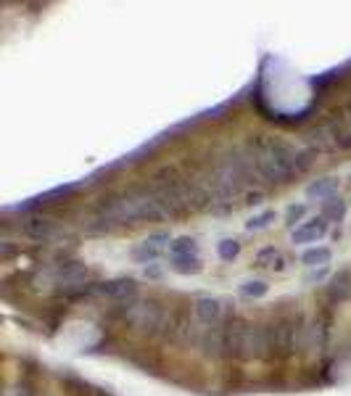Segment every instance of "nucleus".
Returning a JSON list of instances; mask_svg holds the SVG:
<instances>
[{
	"mask_svg": "<svg viewBox=\"0 0 351 396\" xmlns=\"http://www.w3.org/2000/svg\"><path fill=\"white\" fill-rule=\"evenodd\" d=\"M259 180L269 185H285L293 177L309 172L315 164L317 151L312 145H296L285 138L275 135H256L246 143Z\"/></svg>",
	"mask_w": 351,
	"mask_h": 396,
	"instance_id": "nucleus-1",
	"label": "nucleus"
},
{
	"mask_svg": "<svg viewBox=\"0 0 351 396\" xmlns=\"http://www.w3.org/2000/svg\"><path fill=\"white\" fill-rule=\"evenodd\" d=\"M93 214H98L106 224L114 227H124V224H140V222H164L169 220L167 209L159 204L156 193L150 185H130L122 193H111L98 198V204L93 209Z\"/></svg>",
	"mask_w": 351,
	"mask_h": 396,
	"instance_id": "nucleus-2",
	"label": "nucleus"
},
{
	"mask_svg": "<svg viewBox=\"0 0 351 396\" xmlns=\"http://www.w3.org/2000/svg\"><path fill=\"white\" fill-rule=\"evenodd\" d=\"M225 336H227V357L233 360L251 362L272 357L267 325H253L238 314H230L225 320Z\"/></svg>",
	"mask_w": 351,
	"mask_h": 396,
	"instance_id": "nucleus-3",
	"label": "nucleus"
},
{
	"mask_svg": "<svg viewBox=\"0 0 351 396\" xmlns=\"http://www.w3.org/2000/svg\"><path fill=\"white\" fill-rule=\"evenodd\" d=\"M148 185L156 193L159 204L167 209L169 220H177V217L190 211V180L183 177L177 167L156 170Z\"/></svg>",
	"mask_w": 351,
	"mask_h": 396,
	"instance_id": "nucleus-4",
	"label": "nucleus"
},
{
	"mask_svg": "<svg viewBox=\"0 0 351 396\" xmlns=\"http://www.w3.org/2000/svg\"><path fill=\"white\" fill-rule=\"evenodd\" d=\"M122 317L135 330H140L146 336H156L159 330H167L172 314H167V307L156 299H137L130 307H122Z\"/></svg>",
	"mask_w": 351,
	"mask_h": 396,
	"instance_id": "nucleus-5",
	"label": "nucleus"
},
{
	"mask_svg": "<svg viewBox=\"0 0 351 396\" xmlns=\"http://www.w3.org/2000/svg\"><path fill=\"white\" fill-rule=\"evenodd\" d=\"M95 288H98V296H106L119 307H130L140 299V286L133 277H111V280L95 283Z\"/></svg>",
	"mask_w": 351,
	"mask_h": 396,
	"instance_id": "nucleus-6",
	"label": "nucleus"
},
{
	"mask_svg": "<svg viewBox=\"0 0 351 396\" xmlns=\"http://www.w3.org/2000/svg\"><path fill=\"white\" fill-rule=\"evenodd\" d=\"M21 230H24L27 238H32V241H43V243H50V241H56V238L64 235L61 224L56 222V220H48V217H30Z\"/></svg>",
	"mask_w": 351,
	"mask_h": 396,
	"instance_id": "nucleus-7",
	"label": "nucleus"
},
{
	"mask_svg": "<svg viewBox=\"0 0 351 396\" xmlns=\"http://www.w3.org/2000/svg\"><path fill=\"white\" fill-rule=\"evenodd\" d=\"M193 314H196V320H199L201 325L206 327L222 325V320H225V304L219 301L217 296H201V299H196V304H193Z\"/></svg>",
	"mask_w": 351,
	"mask_h": 396,
	"instance_id": "nucleus-8",
	"label": "nucleus"
},
{
	"mask_svg": "<svg viewBox=\"0 0 351 396\" xmlns=\"http://www.w3.org/2000/svg\"><path fill=\"white\" fill-rule=\"evenodd\" d=\"M328 230H330V224H328V220L319 214V217H312L309 222H301L299 227H293L291 241L296 243V246H304V243H317L319 238L328 235Z\"/></svg>",
	"mask_w": 351,
	"mask_h": 396,
	"instance_id": "nucleus-9",
	"label": "nucleus"
},
{
	"mask_svg": "<svg viewBox=\"0 0 351 396\" xmlns=\"http://www.w3.org/2000/svg\"><path fill=\"white\" fill-rule=\"evenodd\" d=\"M201 349L206 357L219 360V357H227V336H225V323L214 327H206L203 336H201Z\"/></svg>",
	"mask_w": 351,
	"mask_h": 396,
	"instance_id": "nucleus-10",
	"label": "nucleus"
},
{
	"mask_svg": "<svg viewBox=\"0 0 351 396\" xmlns=\"http://www.w3.org/2000/svg\"><path fill=\"white\" fill-rule=\"evenodd\" d=\"M87 267H84L82 261H61L56 270H53V277L61 283V286H69V288H74V286H80L87 280Z\"/></svg>",
	"mask_w": 351,
	"mask_h": 396,
	"instance_id": "nucleus-11",
	"label": "nucleus"
},
{
	"mask_svg": "<svg viewBox=\"0 0 351 396\" xmlns=\"http://www.w3.org/2000/svg\"><path fill=\"white\" fill-rule=\"evenodd\" d=\"M351 296V270H338V275H333L330 286H328V299L333 304H341Z\"/></svg>",
	"mask_w": 351,
	"mask_h": 396,
	"instance_id": "nucleus-12",
	"label": "nucleus"
},
{
	"mask_svg": "<svg viewBox=\"0 0 351 396\" xmlns=\"http://www.w3.org/2000/svg\"><path fill=\"white\" fill-rule=\"evenodd\" d=\"M338 188H341L338 177H319V180H312L306 185V196L317 198V201H328V198H333L335 193H338Z\"/></svg>",
	"mask_w": 351,
	"mask_h": 396,
	"instance_id": "nucleus-13",
	"label": "nucleus"
},
{
	"mask_svg": "<svg viewBox=\"0 0 351 396\" xmlns=\"http://www.w3.org/2000/svg\"><path fill=\"white\" fill-rule=\"evenodd\" d=\"M169 270L174 275H183V277H190V275H199L203 270V261L201 257H174L169 259Z\"/></svg>",
	"mask_w": 351,
	"mask_h": 396,
	"instance_id": "nucleus-14",
	"label": "nucleus"
},
{
	"mask_svg": "<svg viewBox=\"0 0 351 396\" xmlns=\"http://www.w3.org/2000/svg\"><path fill=\"white\" fill-rule=\"evenodd\" d=\"M256 264H259V267H272L275 272H283L285 270V259L283 254H280V248H275V246L259 248V251H256Z\"/></svg>",
	"mask_w": 351,
	"mask_h": 396,
	"instance_id": "nucleus-15",
	"label": "nucleus"
},
{
	"mask_svg": "<svg viewBox=\"0 0 351 396\" xmlns=\"http://www.w3.org/2000/svg\"><path fill=\"white\" fill-rule=\"evenodd\" d=\"M199 241L190 238V235H180L169 243V259L174 257H199Z\"/></svg>",
	"mask_w": 351,
	"mask_h": 396,
	"instance_id": "nucleus-16",
	"label": "nucleus"
},
{
	"mask_svg": "<svg viewBox=\"0 0 351 396\" xmlns=\"http://www.w3.org/2000/svg\"><path fill=\"white\" fill-rule=\"evenodd\" d=\"M330 259H333V251L328 248V246H315V248H306L304 254H301V261L306 264V267H328L330 264Z\"/></svg>",
	"mask_w": 351,
	"mask_h": 396,
	"instance_id": "nucleus-17",
	"label": "nucleus"
},
{
	"mask_svg": "<svg viewBox=\"0 0 351 396\" xmlns=\"http://www.w3.org/2000/svg\"><path fill=\"white\" fill-rule=\"evenodd\" d=\"M238 293L243 296V299H264L269 293V286L267 280H259V277H253V280H243L240 286H238Z\"/></svg>",
	"mask_w": 351,
	"mask_h": 396,
	"instance_id": "nucleus-18",
	"label": "nucleus"
},
{
	"mask_svg": "<svg viewBox=\"0 0 351 396\" xmlns=\"http://www.w3.org/2000/svg\"><path fill=\"white\" fill-rule=\"evenodd\" d=\"M343 214H346V201L343 198H328L325 204H322V217L325 220H333V222H343Z\"/></svg>",
	"mask_w": 351,
	"mask_h": 396,
	"instance_id": "nucleus-19",
	"label": "nucleus"
},
{
	"mask_svg": "<svg viewBox=\"0 0 351 396\" xmlns=\"http://www.w3.org/2000/svg\"><path fill=\"white\" fill-rule=\"evenodd\" d=\"M133 257H135V261H137V264H143V267H146V264H153L156 259L161 257V248H156V246H150V243L143 241L133 251Z\"/></svg>",
	"mask_w": 351,
	"mask_h": 396,
	"instance_id": "nucleus-20",
	"label": "nucleus"
},
{
	"mask_svg": "<svg viewBox=\"0 0 351 396\" xmlns=\"http://www.w3.org/2000/svg\"><path fill=\"white\" fill-rule=\"evenodd\" d=\"M217 254L222 261H233L240 254V241L238 238H225V241L217 243Z\"/></svg>",
	"mask_w": 351,
	"mask_h": 396,
	"instance_id": "nucleus-21",
	"label": "nucleus"
},
{
	"mask_svg": "<svg viewBox=\"0 0 351 396\" xmlns=\"http://www.w3.org/2000/svg\"><path fill=\"white\" fill-rule=\"evenodd\" d=\"M275 220H278V214H275V211H262V214L251 217L249 222H246V230H249V233H262V230H267Z\"/></svg>",
	"mask_w": 351,
	"mask_h": 396,
	"instance_id": "nucleus-22",
	"label": "nucleus"
},
{
	"mask_svg": "<svg viewBox=\"0 0 351 396\" xmlns=\"http://www.w3.org/2000/svg\"><path fill=\"white\" fill-rule=\"evenodd\" d=\"M306 214V207L304 204H291V207L285 209V222L288 224H296L301 222V217Z\"/></svg>",
	"mask_w": 351,
	"mask_h": 396,
	"instance_id": "nucleus-23",
	"label": "nucleus"
},
{
	"mask_svg": "<svg viewBox=\"0 0 351 396\" xmlns=\"http://www.w3.org/2000/svg\"><path fill=\"white\" fill-rule=\"evenodd\" d=\"M146 243L156 246V248H164L167 243H172V235H169L167 230H156V233H150L148 238H146Z\"/></svg>",
	"mask_w": 351,
	"mask_h": 396,
	"instance_id": "nucleus-24",
	"label": "nucleus"
},
{
	"mask_svg": "<svg viewBox=\"0 0 351 396\" xmlns=\"http://www.w3.org/2000/svg\"><path fill=\"white\" fill-rule=\"evenodd\" d=\"M143 275L148 277V280H161L164 270H161V267H159V264L153 261V264H146V267H143Z\"/></svg>",
	"mask_w": 351,
	"mask_h": 396,
	"instance_id": "nucleus-25",
	"label": "nucleus"
},
{
	"mask_svg": "<svg viewBox=\"0 0 351 396\" xmlns=\"http://www.w3.org/2000/svg\"><path fill=\"white\" fill-rule=\"evenodd\" d=\"M330 272V267H315L309 275H306V283H319V280H325Z\"/></svg>",
	"mask_w": 351,
	"mask_h": 396,
	"instance_id": "nucleus-26",
	"label": "nucleus"
},
{
	"mask_svg": "<svg viewBox=\"0 0 351 396\" xmlns=\"http://www.w3.org/2000/svg\"><path fill=\"white\" fill-rule=\"evenodd\" d=\"M16 251H19V248H16V246H11V241L0 243V259H3V261H8V259L16 254Z\"/></svg>",
	"mask_w": 351,
	"mask_h": 396,
	"instance_id": "nucleus-27",
	"label": "nucleus"
},
{
	"mask_svg": "<svg viewBox=\"0 0 351 396\" xmlns=\"http://www.w3.org/2000/svg\"><path fill=\"white\" fill-rule=\"evenodd\" d=\"M262 201H264V193H262V190H249V193H246V204H249V207H259Z\"/></svg>",
	"mask_w": 351,
	"mask_h": 396,
	"instance_id": "nucleus-28",
	"label": "nucleus"
},
{
	"mask_svg": "<svg viewBox=\"0 0 351 396\" xmlns=\"http://www.w3.org/2000/svg\"><path fill=\"white\" fill-rule=\"evenodd\" d=\"M338 148H341V151H351V132L338 138Z\"/></svg>",
	"mask_w": 351,
	"mask_h": 396,
	"instance_id": "nucleus-29",
	"label": "nucleus"
},
{
	"mask_svg": "<svg viewBox=\"0 0 351 396\" xmlns=\"http://www.w3.org/2000/svg\"><path fill=\"white\" fill-rule=\"evenodd\" d=\"M19 396H34L32 391H24V388H21V391H19Z\"/></svg>",
	"mask_w": 351,
	"mask_h": 396,
	"instance_id": "nucleus-30",
	"label": "nucleus"
}]
</instances>
